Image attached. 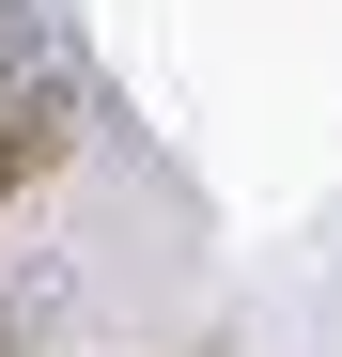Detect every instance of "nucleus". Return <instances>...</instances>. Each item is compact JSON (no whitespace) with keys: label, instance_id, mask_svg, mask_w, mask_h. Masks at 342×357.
Here are the masks:
<instances>
[{"label":"nucleus","instance_id":"obj_2","mask_svg":"<svg viewBox=\"0 0 342 357\" xmlns=\"http://www.w3.org/2000/svg\"><path fill=\"white\" fill-rule=\"evenodd\" d=\"M0 357H31V311H0Z\"/></svg>","mask_w":342,"mask_h":357},{"label":"nucleus","instance_id":"obj_1","mask_svg":"<svg viewBox=\"0 0 342 357\" xmlns=\"http://www.w3.org/2000/svg\"><path fill=\"white\" fill-rule=\"evenodd\" d=\"M63 171V93H0V218Z\"/></svg>","mask_w":342,"mask_h":357}]
</instances>
